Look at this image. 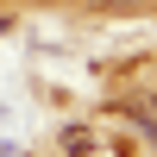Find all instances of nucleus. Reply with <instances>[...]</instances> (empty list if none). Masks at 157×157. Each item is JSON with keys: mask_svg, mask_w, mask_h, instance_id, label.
Segmentation results:
<instances>
[{"mask_svg": "<svg viewBox=\"0 0 157 157\" xmlns=\"http://www.w3.org/2000/svg\"><path fill=\"white\" fill-rule=\"evenodd\" d=\"M6 25H13V19H6V13H0V32H6Z\"/></svg>", "mask_w": 157, "mask_h": 157, "instance_id": "nucleus-1", "label": "nucleus"}, {"mask_svg": "<svg viewBox=\"0 0 157 157\" xmlns=\"http://www.w3.org/2000/svg\"><path fill=\"white\" fill-rule=\"evenodd\" d=\"M0 157H6V151H0Z\"/></svg>", "mask_w": 157, "mask_h": 157, "instance_id": "nucleus-2", "label": "nucleus"}]
</instances>
